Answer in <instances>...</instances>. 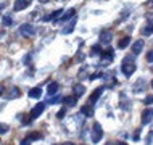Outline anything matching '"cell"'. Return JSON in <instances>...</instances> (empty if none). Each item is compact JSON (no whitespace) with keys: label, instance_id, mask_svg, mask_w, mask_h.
<instances>
[{"label":"cell","instance_id":"ffe728a7","mask_svg":"<svg viewBox=\"0 0 153 145\" xmlns=\"http://www.w3.org/2000/svg\"><path fill=\"white\" fill-rule=\"evenodd\" d=\"M26 139L29 140V142H31V140H40V139H42V135H40L39 132H29V134L26 135Z\"/></svg>","mask_w":153,"mask_h":145},{"label":"cell","instance_id":"30bf717a","mask_svg":"<svg viewBox=\"0 0 153 145\" xmlns=\"http://www.w3.org/2000/svg\"><path fill=\"white\" fill-rule=\"evenodd\" d=\"M77 98H79L77 95H68V97L63 98V103H65L66 106H74L77 103Z\"/></svg>","mask_w":153,"mask_h":145},{"label":"cell","instance_id":"d6a6232c","mask_svg":"<svg viewBox=\"0 0 153 145\" xmlns=\"http://www.w3.org/2000/svg\"><path fill=\"white\" fill-rule=\"evenodd\" d=\"M39 2H40V3H47L48 0H39Z\"/></svg>","mask_w":153,"mask_h":145},{"label":"cell","instance_id":"60d3db41","mask_svg":"<svg viewBox=\"0 0 153 145\" xmlns=\"http://www.w3.org/2000/svg\"><path fill=\"white\" fill-rule=\"evenodd\" d=\"M152 69H153V68H152Z\"/></svg>","mask_w":153,"mask_h":145},{"label":"cell","instance_id":"6da1fadb","mask_svg":"<svg viewBox=\"0 0 153 145\" xmlns=\"http://www.w3.org/2000/svg\"><path fill=\"white\" fill-rule=\"evenodd\" d=\"M121 71L126 76H131L135 71V65H134V57H126L123 60V66H121Z\"/></svg>","mask_w":153,"mask_h":145},{"label":"cell","instance_id":"44dd1931","mask_svg":"<svg viewBox=\"0 0 153 145\" xmlns=\"http://www.w3.org/2000/svg\"><path fill=\"white\" fill-rule=\"evenodd\" d=\"M129 42H131V37H123V39L118 42V47L119 48H126L127 45H129Z\"/></svg>","mask_w":153,"mask_h":145},{"label":"cell","instance_id":"603a6c76","mask_svg":"<svg viewBox=\"0 0 153 145\" xmlns=\"http://www.w3.org/2000/svg\"><path fill=\"white\" fill-rule=\"evenodd\" d=\"M2 23H3V26H11V23H13V21H11L10 16H3V18H2Z\"/></svg>","mask_w":153,"mask_h":145},{"label":"cell","instance_id":"f546056e","mask_svg":"<svg viewBox=\"0 0 153 145\" xmlns=\"http://www.w3.org/2000/svg\"><path fill=\"white\" fill-rule=\"evenodd\" d=\"M147 61H150V63H153V50H150L147 53Z\"/></svg>","mask_w":153,"mask_h":145},{"label":"cell","instance_id":"f1b7e54d","mask_svg":"<svg viewBox=\"0 0 153 145\" xmlns=\"http://www.w3.org/2000/svg\"><path fill=\"white\" fill-rule=\"evenodd\" d=\"M152 137H153V131H150L147 135V145H152Z\"/></svg>","mask_w":153,"mask_h":145},{"label":"cell","instance_id":"4fadbf2b","mask_svg":"<svg viewBox=\"0 0 153 145\" xmlns=\"http://www.w3.org/2000/svg\"><path fill=\"white\" fill-rule=\"evenodd\" d=\"M74 16H76V8H69L68 11H65V13H63V18H61V23L68 21V19H73Z\"/></svg>","mask_w":153,"mask_h":145},{"label":"cell","instance_id":"3957f363","mask_svg":"<svg viewBox=\"0 0 153 145\" xmlns=\"http://www.w3.org/2000/svg\"><path fill=\"white\" fill-rule=\"evenodd\" d=\"M19 32H21V36L32 37V36L36 34V28L32 26V24H23V26L19 28Z\"/></svg>","mask_w":153,"mask_h":145},{"label":"cell","instance_id":"ba28073f","mask_svg":"<svg viewBox=\"0 0 153 145\" xmlns=\"http://www.w3.org/2000/svg\"><path fill=\"white\" fill-rule=\"evenodd\" d=\"M19 97H21V92H19L18 87H13V89H10V90L5 94V98H7V100H11V98H19Z\"/></svg>","mask_w":153,"mask_h":145},{"label":"cell","instance_id":"ab89813d","mask_svg":"<svg viewBox=\"0 0 153 145\" xmlns=\"http://www.w3.org/2000/svg\"><path fill=\"white\" fill-rule=\"evenodd\" d=\"M60 2H63V0H60Z\"/></svg>","mask_w":153,"mask_h":145},{"label":"cell","instance_id":"2e32d148","mask_svg":"<svg viewBox=\"0 0 153 145\" xmlns=\"http://www.w3.org/2000/svg\"><path fill=\"white\" fill-rule=\"evenodd\" d=\"M63 13H65L63 10H56V11H53L50 16H47V18H45V21H50V19H52V21H56L60 16H63Z\"/></svg>","mask_w":153,"mask_h":145},{"label":"cell","instance_id":"5bb4252c","mask_svg":"<svg viewBox=\"0 0 153 145\" xmlns=\"http://www.w3.org/2000/svg\"><path fill=\"white\" fill-rule=\"evenodd\" d=\"M113 60V48H108L106 52H103V66H106L105 63H110Z\"/></svg>","mask_w":153,"mask_h":145},{"label":"cell","instance_id":"d590c367","mask_svg":"<svg viewBox=\"0 0 153 145\" xmlns=\"http://www.w3.org/2000/svg\"><path fill=\"white\" fill-rule=\"evenodd\" d=\"M65 145H73V144H65Z\"/></svg>","mask_w":153,"mask_h":145},{"label":"cell","instance_id":"8fae6325","mask_svg":"<svg viewBox=\"0 0 153 145\" xmlns=\"http://www.w3.org/2000/svg\"><path fill=\"white\" fill-rule=\"evenodd\" d=\"M76 23H77V18L74 16V18L69 21L68 24H66V28H63V34H71L73 32V29H74V26H76Z\"/></svg>","mask_w":153,"mask_h":145},{"label":"cell","instance_id":"1f68e13d","mask_svg":"<svg viewBox=\"0 0 153 145\" xmlns=\"http://www.w3.org/2000/svg\"><path fill=\"white\" fill-rule=\"evenodd\" d=\"M116 145H127L126 142H116Z\"/></svg>","mask_w":153,"mask_h":145},{"label":"cell","instance_id":"277c9868","mask_svg":"<svg viewBox=\"0 0 153 145\" xmlns=\"http://www.w3.org/2000/svg\"><path fill=\"white\" fill-rule=\"evenodd\" d=\"M102 94H103V87H98V89H95L92 94H90V97H89V105L92 106L95 105V102L98 100V98L102 97Z\"/></svg>","mask_w":153,"mask_h":145},{"label":"cell","instance_id":"52a82bcc","mask_svg":"<svg viewBox=\"0 0 153 145\" xmlns=\"http://www.w3.org/2000/svg\"><path fill=\"white\" fill-rule=\"evenodd\" d=\"M31 2H32V0H16L13 10H15V11H21V10H24L26 7H29Z\"/></svg>","mask_w":153,"mask_h":145},{"label":"cell","instance_id":"d6986e66","mask_svg":"<svg viewBox=\"0 0 153 145\" xmlns=\"http://www.w3.org/2000/svg\"><path fill=\"white\" fill-rule=\"evenodd\" d=\"M85 92V87L82 86V84H77V86H74V95H77V97H81V95H84Z\"/></svg>","mask_w":153,"mask_h":145},{"label":"cell","instance_id":"484cf974","mask_svg":"<svg viewBox=\"0 0 153 145\" xmlns=\"http://www.w3.org/2000/svg\"><path fill=\"white\" fill-rule=\"evenodd\" d=\"M60 100H61V97H58V95H56V97H53V98L50 97V100H48L47 103H50V105H55V103H58Z\"/></svg>","mask_w":153,"mask_h":145},{"label":"cell","instance_id":"e575fe53","mask_svg":"<svg viewBox=\"0 0 153 145\" xmlns=\"http://www.w3.org/2000/svg\"><path fill=\"white\" fill-rule=\"evenodd\" d=\"M2 92H3V89H2V86H0V95H2Z\"/></svg>","mask_w":153,"mask_h":145},{"label":"cell","instance_id":"ac0fdd59","mask_svg":"<svg viewBox=\"0 0 153 145\" xmlns=\"http://www.w3.org/2000/svg\"><path fill=\"white\" fill-rule=\"evenodd\" d=\"M81 115H84V116H92V115H94L92 106H90V105H84V106L81 108Z\"/></svg>","mask_w":153,"mask_h":145},{"label":"cell","instance_id":"9a60e30c","mask_svg":"<svg viewBox=\"0 0 153 145\" xmlns=\"http://www.w3.org/2000/svg\"><path fill=\"white\" fill-rule=\"evenodd\" d=\"M58 82H50V84H48V87H47V92H48V95H55L56 92H58Z\"/></svg>","mask_w":153,"mask_h":145},{"label":"cell","instance_id":"4dcf8cb0","mask_svg":"<svg viewBox=\"0 0 153 145\" xmlns=\"http://www.w3.org/2000/svg\"><path fill=\"white\" fill-rule=\"evenodd\" d=\"M21 145H31V144H29V140H27V139H24L21 142Z\"/></svg>","mask_w":153,"mask_h":145},{"label":"cell","instance_id":"836d02e7","mask_svg":"<svg viewBox=\"0 0 153 145\" xmlns=\"http://www.w3.org/2000/svg\"><path fill=\"white\" fill-rule=\"evenodd\" d=\"M148 5H150V7L153 5V0H150V2H148Z\"/></svg>","mask_w":153,"mask_h":145},{"label":"cell","instance_id":"e0dca14e","mask_svg":"<svg viewBox=\"0 0 153 145\" xmlns=\"http://www.w3.org/2000/svg\"><path fill=\"white\" fill-rule=\"evenodd\" d=\"M40 95H42V89H40V87H34V89L29 90L31 98H40Z\"/></svg>","mask_w":153,"mask_h":145},{"label":"cell","instance_id":"8992f818","mask_svg":"<svg viewBox=\"0 0 153 145\" xmlns=\"http://www.w3.org/2000/svg\"><path fill=\"white\" fill-rule=\"evenodd\" d=\"M44 110H45V103H37V105L32 108V111H31V119H36L37 116H40L44 113Z\"/></svg>","mask_w":153,"mask_h":145},{"label":"cell","instance_id":"7402d4cb","mask_svg":"<svg viewBox=\"0 0 153 145\" xmlns=\"http://www.w3.org/2000/svg\"><path fill=\"white\" fill-rule=\"evenodd\" d=\"M142 34H143V36H150V34H153V24H148L147 28H143V29H142Z\"/></svg>","mask_w":153,"mask_h":145},{"label":"cell","instance_id":"4316f807","mask_svg":"<svg viewBox=\"0 0 153 145\" xmlns=\"http://www.w3.org/2000/svg\"><path fill=\"white\" fill-rule=\"evenodd\" d=\"M65 115H66V108H61L58 113H56V118H58V119H63Z\"/></svg>","mask_w":153,"mask_h":145},{"label":"cell","instance_id":"9c48e42d","mask_svg":"<svg viewBox=\"0 0 153 145\" xmlns=\"http://www.w3.org/2000/svg\"><path fill=\"white\" fill-rule=\"evenodd\" d=\"M142 48H143V40L142 39L135 40V42L132 44V53H134V55H139V53L142 52Z\"/></svg>","mask_w":153,"mask_h":145},{"label":"cell","instance_id":"7a4b0ae2","mask_svg":"<svg viewBox=\"0 0 153 145\" xmlns=\"http://www.w3.org/2000/svg\"><path fill=\"white\" fill-rule=\"evenodd\" d=\"M103 137V129L102 126L98 123H94L92 129H90V140H92V144H98Z\"/></svg>","mask_w":153,"mask_h":145},{"label":"cell","instance_id":"74e56055","mask_svg":"<svg viewBox=\"0 0 153 145\" xmlns=\"http://www.w3.org/2000/svg\"><path fill=\"white\" fill-rule=\"evenodd\" d=\"M0 145H2V140H0Z\"/></svg>","mask_w":153,"mask_h":145},{"label":"cell","instance_id":"83f0119b","mask_svg":"<svg viewBox=\"0 0 153 145\" xmlns=\"http://www.w3.org/2000/svg\"><path fill=\"white\" fill-rule=\"evenodd\" d=\"M143 103H147V105H152V103H153V95H147L145 100H143Z\"/></svg>","mask_w":153,"mask_h":145},{"label":"cell","instance_id":"7c38bea8","mask_svg":"<svg viewBox=\"0 0 153 145\" xmlns=\"http://www.w3.org/2000/svg\"><path fill=\"white\" fill-rule=\"evenodd\" d=\"M111 39H113V32H111V31H103L100 34V40L103 44H110Z\"/></svg>","mask_w":153,"mask_h":145},{"label":"cell","instance_id":"5b68a950","mask_svg":"<svg viewBox=\"0 0 153 145\" xmlns=\"http://www.w3.org/2000/svg\"><path fill=\"white\" fill-rule=\"evenodd\" d=\"M152 119H153V110H152V108H147V110H143V113H142V118H140V121H142V126H145V124L152 123Z\"/></svg>","mask_w":153,"mask_h":145},{"label":"cell","instance_id":"f35d334b","mask_svg":"<svg viewBox=\"0 0 153 145\" xmlns=\"http://www.w3.org/2000/svg\"><path fill=\"white\" fill-rule=\"evenodd\" d=\"M106 145H111V144H106Z\"/></svg>","mask_w":153,"mask_h":145},{"label":"cell","instance_id":"cb8c5ba5","mask_svg":"<svg viewBox=\"0 0 153 145\" xmlns=\"http://www.w3.org/2000/svg\"><path fill=\"white\" fill-rule=\"evenodd\" d=\"M98 53H100V45H94L92 50H90V55L95 57V55H98Z\"/></svg>","mask_w":153,"mask_h":145},{"label":"cell","instance_id":"8d00e7d4","mask_svg":"<svg viewBox=\"0 0 153 145\" xmlns=\"http://www.w3.org/2000/svg\"><path fill=\"white\" fill-rule=\"evenodd\" d=\"M152 87H153V81H152Z\"/></svg>","mask_w":153,"mask_h":145},{"label":"cell","instance_id":"d4e9b609","mask_svg":"<svg viewBox=\"0 0 153 145\" xmlns=\"http://www.w3.org/2000/svg\"><path fill=\"white\" fill-rule=\"evenodd\" d=\"M7 132H8V126H7V124H3V123H0V135L7 134Z\"/></svg>","mask_w":153,"mask_h":145}]
</instances>
